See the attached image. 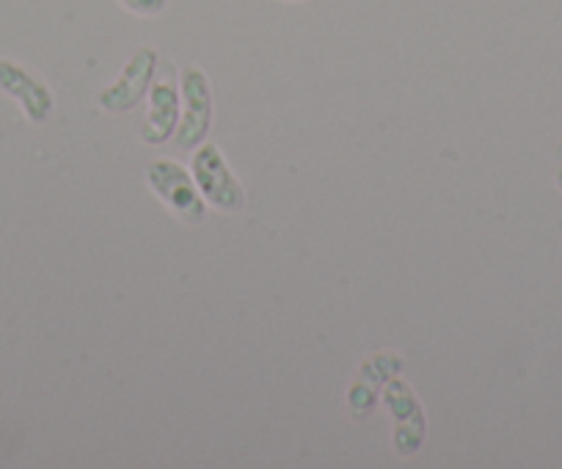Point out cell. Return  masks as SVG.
<instances>
[{
  "label": "cell",
  "instance_id": "6da1fadb",
  "mask_svg": "<svg viewBox=\"0 0 562 469\" xmlns=\"http://www.w3.org/2000/svg\"><path fill=\"white\" fill-rule=\"evenodd\" d=\"M147 186L160 204L186 226H202L207 221L210 204L204 202L191 166L175 158H155L147 166Z\"/></svg>",
  "mask_w": 562,
  "mask_h": 469
},
{
  "label": "cell",
  "instance_id": "5b68a950",
  "mask_svg": "<svg viewBox=\"0 0 562 469\" xmlns=\"http://www.w3.org/2000/svg\"><path fill=\"white\" fill-rule=\"evenodd\" d=\"M180 69L160 64L147 94V116L140 122V142L149 147L171 142L180 125Z\"/></svg>",
  "mask_w": 562,
  "mask_h": 469
},
{
  "label": "cell",
  "instance_id": "ba28073f",
  "mask_svg": "<svg viewBox=\"0 0 562 469\" xmlns=\"http://www.w3.org/2000/svg\"><path fill=\"white\" fill-rule=\"evenodd\" d=\"M116 3L135 18H160L169 9V0H116Z\"/></svg>",
  "mask_w": 562,
  "mask_h": 469
},
{
  "label": "cell",
  "instance_id": "7a4b0ae2",
  "mask_svg": "<svg viewBox=\"0 0 562 469\" xmlns=\"http://www.w3.org/2000/svg\"><path fill=\"white\" fill-rule=\"evenodd\" d=\"M191 175L202 191L204 202L224 215H235L246 208V186L232 169L224 149L213 142H204L193 149Z\"/></svg>",
  "mask_w": 562,
  "mask_h": 469
},
{
  "label": "cell",
  "instance_id": "277c9868",
  "mask_svg": "<svg viewBox=\"0 0 562 469\" xmlns=\"http://www.w3.org/2000/svg\"><path fill=\"white\" fill-rule=\"evenodd\" d=\"M160 67V56L155 47L140 45L130 53V58L124 62L122 72L105 86V89L97 94V108L113 116H122V113L135 111L140 102L147 100L149 86H153L155 72Z\"/></svg>",
  "mask_w": 562,
  "mask_h": 469
},
{
  "label": "cell",
  "instance_id": "8992f818",
  "mask_svg": "<svg viewBox=\"0 0 562 469\" xmlns=\"http://www.w3.org/2000/svg\"><path fill=\"white\" fill-rule=\"evenodd\" d=\"M0 91L18 100L25 120L36 127L47 125L56 111V91L50 89V83L40 72L12 58H0Z\"/></svg>",
  "mask_w": 562,
  "mask_h": 469
},
{
  "label": "cell",
  "instance_id": "52a82bcc",
  "mask_svg": "<svg viewBox=\"0 0 562 469\" xmlns=\"http://www.w3.org/2000/svg\"><path fill=\"white\" fill-rule=\"evenodd\" d=\"M386 406L389 414L394 417V423H397V436H394V442H400L403 436H411L414 450H419L422 439H425V425H414V420H425L419 401L411 395L408 387L392 381L386 390Z\"/></svg>",
  "mask_w": 562,
  "mask_h": 469
},
{
  "label": "cell",
  "instance_id": "9c48e42d",
  "mask_svg": "<svg viewBox=\"0 0 562 469\" xmlns=\"http://www.w3.org/2000/svg\"><path fill=\"white\" fill-rule=\"evenodd\" d=\"M284 3H301V0H284Z\"/></svg>",
  "mask_w": 562,
  "mask_h": 469
},
{
  "label": "cell",
  "instance_id": "3957f363",
  "mask_svg": "<svg viewBox=\"0 0 562 469\" xmlns=\"http://www.w3.org/2000/svg\"><path fill=\"white\" fill-rule=\"evenodd\" d=\"M180 125H177L175 144L182 153H193L199 144L207 142L215 116L213 83L199 64H186L180 69Z\"/></svg>",
  "mask_w": 562,
  "mask_h": 469
}]
</instances>
